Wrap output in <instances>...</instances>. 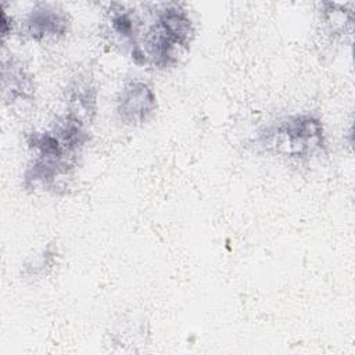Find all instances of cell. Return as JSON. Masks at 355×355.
<instances>
[{"label":"cell","mask_w":355,"mask_h":355,"mask_svg":"<svg viewBox=\"0 0 355 355\" xmlns=\"http://www.w3.org/2000/svg\"><path fill=\"white\" fill-rule=\"evenodd\" d=\"M258 143L275 155L309 159L324 150L323 123L311 114L288 115L266 126L259 133Z\"/></svg>","instance_id":"3957f363"},{"label":"cell","mask_w":355,"mask_h":355,"mask_svg":"<svg viewBox=\"0 0 355 355\" xmlns=\"http://www.w3.org/2000/svg\"><path fill=\"white\" fill-rule=\"evenodd\" d=\"M86 143L78 132L58 122L50 130L31 133L28 144L33 157L24 173V186L53 193L65 189Z\"/></svg>","instance_id":"6da1fadb"},{"label":"cell","mask_w":355,"mask_h":355,"mask_svg":"<svg viewBox=\"0 0 355 355\" xmlns=\"http://www.w3.org/2000/svg\"><path fill=\"white\" fill-rule=\"evenodd\" d=\"M33 80L22 62L3 60V96L7 101H31L33 98Z\"/></svg>","instance_id":"8992f818"},{"label":"cell","mask_w":355,"mask_h":355,"mask_svg":"<svg viewBox=\"0 0 355 355\" xmlns=\"http://www.w3.org/2000/svg\"><path fill=\"white\" fill-rule=\"evenodd\" d=\"M69 29L68 14L55 4L37 3L24 18L22 33L35 40H57Z\"/></svg>","instance_id":"5b68a950"},{"label":"cell","mask_w":355,"mask_h":355,"mask_svg":"<svg viewBox=\"0 0 355 355\" xmlns=\"http://www.w3.org/2000/svg\"><path fill=\"white\" fill-rule=\"evenodd\" d=\"M69 115L87 123L96 114L97 92L87 79H79L69 90Z\"/></svg>","instance_id":"52a82bcc"},{"label":"cell","mask_w":355,"mask_h":355,"mask_svg":"<svg viewBox=\"0 0 355 355\" xmlns=\"http://www.w3.org/2000/svg\"><path fill=\"white\" fill-rule=\"evenodd\" d=\"M352 3L338 4V3H323V10L320 11L322 22L324 24L327 32L334 36L351 35L352 33V22H354V11L348 8Z\"/></svg>","instance_id":"ba28073f"},{"label":"cell","mask_w":355,"mask_h":355,"mask_svg":"<svg viewBox=\"0 0 355 355\" xmlns=\"http://www.w3.org/2000/svg\"><path fill=\"white\" fill-rule=\"evenodd\" d=\"M157 97L153 89L141 80L128 82L116 97V115L129 126L146 123L155 112Z\"/></svg>","instance_id":"277c9868"},{"label":"cell","mask_w":355,"mask_h":355,"mask_svg":"<svg viewBox=\"0 0 355 355\" xmlns=\"http://www.w3.org/2000/svg\"><path fill=\"white\" fill-rule=\"evenodd\" d=\"M194 25L179 3H162L155 8L153 24L146 29L140 40V51L144 64L155 68H168L178 64L194 39Z\"/></svg>","instance_id":"7a4b0ae2"}]
</instances>
